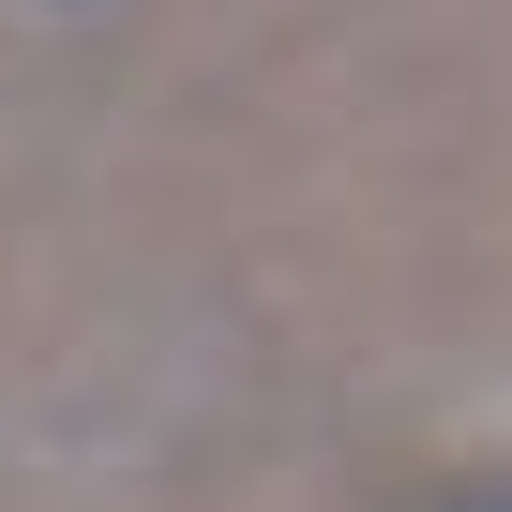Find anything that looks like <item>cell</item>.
Segmentation results:
<instances>
[{
    "instance_id": "6da1fadb",
    "label": "cell",
    "mask_w": 512,
    "mask_h": 512,
    "mask_svg": "<svg viewBox=\"0 0 512 512\" xmlns=\"http://www.w3.org/2000/svg\"><path fill=\"white\" fill-rule=\"evenodd\" d=\"M452 512H497V497H482V482H452Z\"/></svg>"
}]
</instances>
